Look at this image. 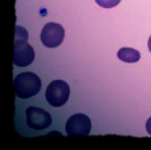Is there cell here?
Wrapping results in <instances>:
<instances>
[{
  "label": "cell",
  "instance_id": "cell-1",
  "mask_svg": "<svg viewBox=\"0 0 151 150\" xmlns=\"http://www.w3.org/2000/svg\"><path fill=\"white\" fill-rule=\"evenodd\" d=\"M29 34L27 30L22 26L15 27V35L14 40L13 63L15 66L24 67L32 64L35 58L33 47L27 42Z\"/></svg>",
  "mask_w": 151,
  "mask_h": 150
},
{
  "label": "cell",
  "instance_id": "cell-2",
  "mask_svg": "<svg viewBox=\"0 0 151 150\" xmlns=\"http://www.w3.org/2000/svg\"><path fill=\"white\" fill-rule=\"evenodd\" d=\"M17 97L27 99L35 96L42 88V81L37 74L32 72H23L17 75L14 80Z\"/></svg>",
  "mask_w": 151,
  "mask_h": 150
},
{
  "label": "cell",
  "instance_id": "cell-3",
  "mask_svg": "<svg viewBox=\"0 0 151 150\" xmlns=\"http://www.w3.org/2000/svg\"><path fill=\"white\" fill-rule=\"evenodd\" d=\"M70 96V87L63 80L51 81L45 91L47 101L51 106L59 107L66 104Z\"/></svg>",
  "mask_w": 151,
  "mask_h": 150
},
{
  "label": "cell",
  "instance_id": "cell-4",
  "mask_svg": "<svg viewBox=\"0 0 151 150\" xmlns=\"http://www.w3.org/2000/svg\"><path fill=\"white\" fill-rule=\"evenodd\" d=\"M65 30L59 23L50 22L45 25L41 32V41L48 48H56L63 42Z\"/></svg>",
  "mask_w": 151,
  "mask_h": 150
},
{
  "label": "cell",
  "instance_id": "cell-5",
  "mask_svg": "<svg viewBox=\"0 0 151 150\" xmlns=\"http://www.w3.org/2000/svg\"><path fill=\"white\" fill-rule=\"evenodd\" d=\"M27 124L30 129L35 130L46 129L51 125L52 119L49 112L43 109L30 106L26 110Z\"/></svg>",
  "mask_w": 151,
  "mask_h": 150
},
{
  "label": "cell",
  "instance_id": "cell-6",
  "mask_svg": "<svg viewBox=\"0 0 151 150\" xmlns=\"http://www.w3.org/2000/svg\"><path fill=\"white\" fill-rule=\"evenodd\" d=\"M91 128V119L86 115L76 113L68 119L65 130L69 136H87L90 133Z\"/></svg>",
  "mask_w": 151,
  "mask_h": 150
},
{
  "label": "cell",
  "instance_id": "cell-7",
  "mask_svg": "<svg viewBox=\"0 0 151 150\" xmlns=\"http://www.w3.org/2000/svg\"><path fill=\"white\" fill-rule=\"evenodd\" d=\"M118 58L123 62L134 63L140 59V53L138 50L130 47H123L117 53Z\"/></svg>",
  "mask_w": 151,
  "mask_h": 150
},
{
  "label": "cell",
  "instance_id": "cell-8",
  "mask_svg": "<svg viewBox=\"0 0 151 150\" xmlns=\"http://www.w3.org/2000/svg\"><path fill=\"white\" fill-rule=\"evenodd\" d=\"M122 0H95L97 4L105 9H111L117 6Z\"/></svg>",
  "mask_w": 151,
  "mask_h": 150
},
{
  "label": "cell",
  "instance_id": "cell-9",
  "mask_svg": "<svg viewBox=\"0 0 151 150\" xmlns=\"http://www.w3.org/2000/svg\"><path fill=\"white\" fill-rule=\"evenodd\" d=\"M145 128L147 132L151 136V117H150L148 120H147L146 124H145Z\"/></svg>",
  "mask_w": 151,
  "mask_h": 150
},
{
  "label": "cell",
  "instance_id": "cell-10",
  "mask_svg": "<svg viewBox=\"0 0 151 150\" xmlns=\"http://www.w3.org/2000/svg\"><path fill=\"white\" fill-rule=\"evenodd\" d=\"M148 47H149V49L150 50V52L151 53V35L149 38V42H148Z\"/></svg>",
  "mask_w": 151,
  "mask_h": 150
}]
</instances>
